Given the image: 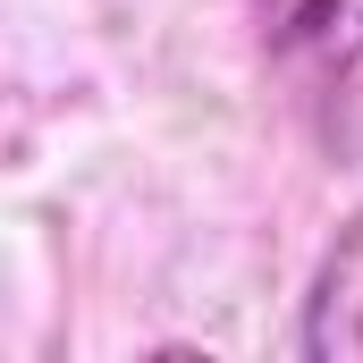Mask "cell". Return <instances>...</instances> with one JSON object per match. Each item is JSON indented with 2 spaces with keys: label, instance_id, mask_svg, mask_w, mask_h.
Returning <instances> with one entry per match:
<instances>
[{
  "label": "cell",
  "instance_id": "1",
  "mask_svg": "<svg viewBox=\"0 0 363 363\" xmlns=\"http://www.w3.org/2000/svg\"><path fill=\"white\" fill-rule=\"evenodd\" d=\"M287 110L330 161H363V0H254Z\"/></svg>",
  "mask_w": 363,
  "mask_h": 363
},
{
  "label": "cell",
  "instance_id": "2",
  "mask_svg": "<svg viewBox=\"0 0 363 363\" xmlns=\"http://www.w3.org/2000/svg\"><path fill=\"white\" fill-rule=\"evenodd\" d=\"M296 347L313 363H363V211L338 228V245L321 254V271L304 287V330Z\"/></svg>",
  "mask_w": 363,
  "mask_h": 363
}]
</instances>
